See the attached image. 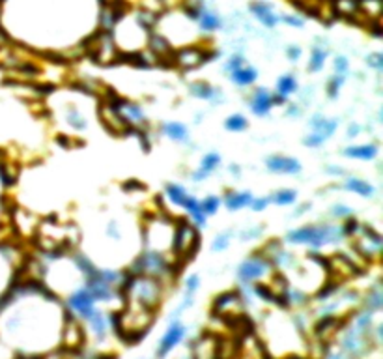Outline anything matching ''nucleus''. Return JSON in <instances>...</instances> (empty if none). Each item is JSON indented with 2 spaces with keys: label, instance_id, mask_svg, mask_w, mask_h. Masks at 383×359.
Segmentation results:
<instances>
[{
  "label": "nucleus",
  "instance_id": "obj_15",
  "mask_svg": "<svg viewBox=\"0 0 383 359\" xmlns=\"http://www.w3.org/2000/svg\"><path fill=\"white\" fill-rule=\"evenodd\" d=\"M183 209L187 211V216L193 219V225H195L197 229L206 227L208 217L204 216V211H202V208H200V200L197 198V196L195 195L187 196V200H185V204H183Z\"/></svg>",
  "mask_w": 383,
  "mask_h": 359
},
{
  "label": "nucleus",
  "instance_id": "obj_21",
  "mask_svg": "<svg viewBox=\"0 0 383 359\" xmlns=\"http://www.w3.org/2000/svg\"><path fill=\"white\" fill-rule=\"evenodd\" d=\"M269 196V200L271 204H275V206H292V204H296V200H298V191H294V189H277V191H273Z\"/></svg>",
  "mask_w": 383,
  "mask_h": 359
},
{
  "label": "nucleus",
  "instance_id": "obj_28",
  "mask_svg": "<svg viewBox=\"0 0 383 359\" xmlns=\"http://www.w3.org/2000/svg\"><path fill=\"white\" fill-rule=\"evenodd\" d=\"M346 77L348 75H333V77L327 81V96H329L331 99H335L338 98V92H340V88L344 86V83H346Z\"/></svg>",
  "mask_w": 383,
  "mask_h": 359
},
{
  "label": "nucleus",
  "instance_id": "obj_23",
  "mask_svg": "<svg viewBox=\"0 0 383 359\" xmlns=\"http://www.w3.org/2000/svg\"><path fill=\"white\" fill-rule=\"evenodd\" d=\"M239 301H241V298H239L238 292H234V290L225 292V294H221L215 298V311H219V314H225L226 309L232 307V305H236V303H239Z\"/></svg>",
  "mask_w": 383,
  "mask_h": 359
},
{
  "label": "nucleus",
  "instance_id": "obj_31",
  "mask_svg": "<svg viewBox=\"0 0 383 359\" xmlns=\"http://www.w3.org/2000/svg\"><path fill=\"white\" fill-rule=\"evenodd\" d=\"M331 216L335 217V219H348V217L353 216V209L350 206H346V204H335V206H331Z\"/></svg>",
  "mask_w": 383,
  "mask_h": 359
},
{
  "label": "nucleus",
  "instance_id": "obj_33",
  "mask_svg": "<svg viewBox=\"0 0 383 359\" xmlns=\"http://www.w3.org/2000/svg\"><path fill=\"white\" fill-rule=\"evenodd\" d=\"M271 204L269 200V196H252V200H251V206L249 208L252 209V211H264V209H267V206Z\"/></svg>",
  "mask_w": 383,
  "mask_h": 359
},
{
  "label": "nucleus",
  "instance_id": "obj_25",
  "mask_svg": "<svg viewBox=\"0 0 383 359\" xmlns=\"http://www.w3.org/2000/svg\"><path fill=\"white\" fill-rule=\"evenodd\" d=\"M247 127H249V120L243 114H230L225 120V129L230 131V133H241Z\"/></svg>",
  "mask_w": 383,
  "mask_h": 359
},
{
  "label": "nucleus",
  "instance_id": "obj_39",
  "mask_svg": "<svg viewBox=\"0 0 383 359\" xmlns=\"http://www.w3.org/2000/svg\"><path fill=\"white\" fill-rule=\"evenodd\" d=\"M286 54H288V60H290V62H298V60L301 58V49L296 45H292V47H288Z\"/></svg>",
  "mask_w": 383,
  "mask_h": 359
},
{
  "label": "nucleus",
  "instance_id": "obj_34",
  "mask_svg": "<svg viewBox=\"0 0 383 359\" xmlns=\"http://www.w3.org/2000/svg\"><path fill=\"white\" fill-rule=\"evenodd\" d=\"M366 64L372 67V69H376L377 73L383 71V54L381 52H372L366 56Z\"/></svg>",
  "mask_w": 383,
  "mask_h": 359
},
{
  "label": "nucleus",
  "instance_id": "obj_43",
  "mask_svg": "<svg viewBox=\"0 0 383 359\" xmlns=\"http://www.w3.org/2000/svg\"><path fill=\"white\" fill-rule=\"evenodd\" d=\"M325 172H329L333 176H346V170L340 169V167H333V165H327V167H325Z\"/></svg>",
  "mask_w": 383,
  "mask_h": 359
},
{
  "label": "nucleus",
  "instance_id": "obj_7",
  "mask_svg": "<svg viewBox=\"0 0 383 359\" xmlns=\"http://www.w3.org/2000/svg\"><path fill=\"white\" fill-rule=\"evenodd\" d=\"M249 107L254 116L264 118L271 112V109L275 107L273 103V92H269L267 88H256L252 92L251 99H249Z\"/></svg>",
  "mask_w": 383,
  "mask_h": 359
},
{
  "label": "nucleus",
  "instance_id": "obj_12",
  "mask_svg": "<svg viewBox=\"0 0 383 359\" xmlns=\"http://www.w3.org/2000/svg\"><path fill=\"white\" fill-rule=\"evenodd\" d=\"M252 200L251 191H226L223 204L226 206L228 211H239L243 208H249Z\"/></svg>",
  "mask_w": 383,
  "mask_h": 359
},
{
  "label": "nucleus",
  "instance_id": "obj_38",
  "mask_svg": "<svg viewBox=\"0 0 383 359\" xmlns=\"http://www.w3.org/2000/svg\"><path fill=\"white\" fill-rule=\"evenodd\" d=\"M107 236L109 238H114V240H120L122 238V232H120V229H118V225L116 223H109V227H107Z\"/></svg>",
  "mask_w": 383,
  "mask_h": 359
},
{
  "label": "nucleus",
  "instance_id": "obj_32",
  "mask_svg": "<svg viewBox=\"0 0 383 359\" xmlns=\"http://www.w3.org/2000/svg\"><path fill=\"white\" fill-rule=\"evenodd\" d=\"M200 25H202L204 30H215V28L221 26V21L213 13H200Z\"/></svg>",
  "mask_w": 383,
  "mask_h": 359
},
{
  "label": "nucleus",
  "instance_id": "obj_13",
  "mask_svg": "<svg viewBox=\"0 0 383 359\" xmlns=\"http://www.w3.org/2000/svg\"><path fill=\"white\" fill-rule=\"evenodd\" d=\"M298 90H299V83H298V79L294 77L292 73H286V75H282V77L277 79V85H275V96L282 99L284 103H286L288 98L294 96Z\"/></svg>",
  "mask_w": 383,
  "mask_h": 359
},
{
  "label": "nucleus",
  "instance_id": "obj_20",
  "mask_svg": "<svg viewBox=\"0 0 383 359\" xmlns=\"http://www.w3.org/2000/svg\"><path fill=\"white\" fill-rule=\"evenodd\" d=\"M165 195L174 206L183 208V204H185V200H187L189 193H187V189H185L183 185H179V183H168V185L165 187Z\"/></svg>",
  "mask_w": 383,
  "mask_h": 359
},
{
  "label": "nucleus",
  "instance_id": "obj_42",
  "mask_svg": "<svg viewBox=\"0 0 383 359\" xmlns=\"http://www.w3.org/2000/svg\"><path fill=\"white\" fill-rule=\"evenodd\" d=\"M363 131V127L359 124H350V127H348V133H346V137L348 138H353V137H359V133Z\"/></svg>",
  "mask_w": 383,
  "mask_h": 359
},
{
  "label": "nucleus",
  "instance_id": "obj_36",
  "mask_svg": "<svg viewBox=\"0 0 383 359\" xmlns=\"http://www.w3.org/2000/svg\"><path fill=\"white\" fill-rule=\"evenodd\" d=\"M333 65H335V73L337 75H348V71H350V62H348L346 56H337Z\"/></svg>",
  "mask_w": 383,
  "mask_h": 359
},
{
  "label": "nucleus",
  "instance_id": "obj_17",
  "mask_svg": "<svg viewBox=\"0 0 383 359\" xmlns=\"http://www.w3.org/2000/svg\"><path fill=\"white\" fill-rule=\"evenodd\" d=\"M163 135L170 138V140H176V142H187L189 140V127L181 122H166L163 124Z\"/></svg>",
  "mask_w": 383,
  "mask_h": 359
},
{
  "label": "nucleus",
  "instance_id": "obj_18",
  "mask_svg": "<svg viewBox=\"0 0 383 359\" xmlns=\"http://www.w3.org/2000/svg\"><path fill=\"white\" fill-rule=\"evenodd\" d=\"M189 92H191L195 98L204 99V101H215V99L221 96V92L217 88H213L210 83H204V81H199V83H193L189 86Z\"/></svg>",
  "mask_w": 383,
  "mask_h": 359
},
{
  "label": "nucleus",
  "instance_id": "obj_24",
  "mask_svg": "<svg viewBox=\"0 0 383 359\" xmlns=\"http://www.w3.org/2000/svg\"><path fill=\"white\" fill-rule=\"evenodd\" d=\"M325 58H327V52L324 49H320V47H314L312 49V54H311V60H309V65H307V69L311 73H318L324 69L325 65Z\"/></svg>",
  "mask_w": 383,
  "mask_h": 359
},
{
  "label": "nucleus",
  "instance_id": "obj_1",
  "mask_svg": "<svg viewBox=\"0 0 383 359\" xmlns=\"http://www.w3.org/2000/svg\"><path fill=\"white\" fill-rule=\"evenodd\" d=\"M342 225H305L286 234V242L294 245H309L312 249H322L329 243L342 242Z\"/></svg>",
  "mask_w": 383,
  "mask_h": 359
},
{
  "label": "nucleus",
  "instance_id": "obj_9",
  "mask_svg": "<svg viewBox=\"0 0 383 359\" xmlns=\"http://www.w3.org/2000/svg\"><path fill=\"white\" fill-rule=\"evenodd\" d=\"M66 329H64V342H66V346L69 350H77V348L82 346V342H84V331H82V327L77 320H75V316H66Z\"/></svg>",
  "mask_w": 383,
  "mask_h": 359
},
{
  "label": "nucleus",
  "instance_id": "obj_16",
  "mask_svg": "<svg viewBox=\"0 0 383 359\" xmlns=\"http://www.w3.org/2000/svg\"><path fill=\"white\" fill-rule=\"evenodd\" d=\"M206 60V52H202L197 47H191V49H183L179 52L174 64H179L181 67H195V65H200Z\"/></svg>",
  "mask_w": 383,
  "mask_h": 359
},
{
  "label": "nucleus",
  "instance_id": "obj_14",
  "mask_svg": "<svg viewBox=\"0 0 383 359\" xmlns=\"http://www.w3.org/2000/svg\"><path fill=\"white\" fill-rule=\"evenodd\" d=\"M256 79H258V71L252 67V65H247V64H243L241 67L230 71V81L234 83V85L241 86V88H245V86H252L254 83H256Z\"/></svg>",
  "mask_w": 383,
  "mask_h": 359
},
{
  "label": "nucleus",
  "instance_id": "obj_46",
  "mask_svg": "<svg viewBox=\"0 0 383 359\" xmlns=\"http://www.w3.org/2000/svg\"><path fill=\"white\" fill-rule=\"evenodd\" d=\"M230 172H232V174H234V172H236V174H239V167H236V165H234V167H230Z\"/></svg>",
  "mask_w": 383,
  "mask_h": 359
},
{
  "label": "nucleus",
  "instance_id": "obj_44",
  "mask_svg": "<svg viewBox=\"0 0 383 359\" xmlns=\"http://www.w3.org/2000/svg\"><path fill=\"white\" fill-rule=\"evenodd\" d=\"M284 21H286L288 25H292V26H303V21L298 19V17H284Z\"/></svg>",
  "mask_w": 383,
  "mask_h": 359
},
{
  "label": "nucleus",
  "instance_id": "obj_10",
  "mask_svg": "<svg viewBox=\"0 0 383 359\" xmlns=\"http://www.w3.org/2000/svg\"><path fill=\"white\" fill-rule=\"evenodd\" d=\"M221 167V156H219L217 152H210V154H206L202 157V161H200V167L197 172H193V182H204L206 178L213 174L215 170Z\"/></svg>",
  "mask_w": 383,
  "mask_h": 359
},
{
  "label": "nucleus",
  "instance_id": "obj_35",
  "mask_svg": "<svg viewBox=\"0 0 383 359\" xmlns=\"http://www.w3.org/2000/svg\"><path fill=\"white\" fill-rule=\"evenodd\" d=\"M265 227H254V229H245L239 238H241V242H249V240H258L260 236L264 234Z\"/></svg>",
  "mask_w": 383,
  "mask_h": 359
},
{
  "label": "nucleus",
  "instance_id": "obj_29",
  "mask_svg": "<svg viewBox=\"0 0 383 359\" xmlns=\"http://www.w3.org/2000/svg\"><path fill=\"white\" fill-rule=\"evenodd\" d=\"M230 242H232V232L230 230H226V232H221V234L215 236V240L212 243V251L213 253H223L226 249L230 247Z\"/></svg>",
  "mask_w": 383,
  "mask_h": 359
},
{
  "label": "nucleus",
  "instance_id": "obj_40",
  "mask_svg": "<svg viewBox=\"0 0 383 359\" xmlns=\"http://www.w3.org/2000/svg\"><path fill=\"white\" fill-rule=\"evenodd\" d=\"M286 116L290 118H299L301 116V107L296 103H288V109H286Z\"/></svg>",
  "mask_w": 383,
  "mask_h": 359
},
{
  "label": "nucleus",
  "instance_id": "obj_41",
  "mask_svg": "<svg viewBox=\"0 0 383 359\" xmlns=\"http://www.w3.org/2000/svg\"><path fill=\"white\" fill-rule=\"evenodd\" d=\"M309 209H311V204L305 202V204H301V206H299V208L296 209V211H292V216H290V217H292V219H298V217L305 216V213H307Z\"/></svg>",
  "mask_w": 383,
  "mask_h": 359
},
{
  "label": "nucleus",
  "instance_id": "obj_4",
  "mask_svg": "<svg viewBox=\"0 0 383 359\" xmlns=\"http://www.w3.org/2000/svg\"><path fill=\"white\" fill-rule=\"evenodd\" d=\"M265 169L275 174H286V176H296L299 174L303 167L299 163V159L290 156H282V154H275L265 159Z\"/></svg>",
  "mask_w": 383,
  "mask_h": 359
},
{
  "label": "nucleus",
  "instance_id": "obj_26",
  "mask_svg": "<svg viewBox=\"0 0 383 359\" xmlns=\"http://www.w3.org/2000/svg\"><path fill=\"white\" fill-rule=\"evenodd\" d=\"M221 204H223V200H221L217 195H208L204 200H200V208H202L206 217H212L219 211Z\"/></svg>",
  "mask_w": 383,
  "mask_h": 359
},
{
  "label": "nucleus",
  "instance_id": "obj_5",
  "mask_svg": "<svg viewBox=\"0 0 383 359\" xmlns=\"http://www.w3.org/2000/svg\"><path fill=\"white\" fill-rule=\"evenodd\" d=\"M67 305L71 307V311H75L86 320L95 313V300H93V296L90 294L88 288H79L77 292H73L67 300Z\"/></svg>",
  "mask_w": 383,
  "mask_h": 359
},
{
  "label": "nucleus",
  "instance_id": "obj_6",
  "mask_svg": "<svg viewBox=\"0 0 383 359\" xmlns=\"http://www.w3.org/2000/svg\"><path fill=\"white\" fill-rule=\"evenodd\" d=\"M185 337V327L179 324L178 320H174L168 326V329L165 331V335H163V339H161V342H159V346H157V357L159 359H165L168 353L174 350V348L178 346L179 342H181V339Z\"/></svg>",
  "mask_w": 383,
  "mask_h": 359
},
{
  "label": "nucleus",
  "instance_id": "obj_45",
  "mask_svg": "<svg viewBox=\"0 0 383 359\" xmlns=\"http://www.w3.org/2000/svg\"><path fill=\"white\" fill-rule=\"evenodd\" d=\"M95 359H116V355H114V353H101V355H98Z\"/></svg>",
  "mask_w": 383,
  "mask_h": 359
},
{
  "label": "nucleus",
  "instance_id": "obj_2",
  "mask_svg": "<svg viewBox=\"0 0 383 359\" xmlns=\"http://www.w3.org/2000/svg\"><path fill=\"white\" fill-rule=\"evenodd\" d=\"M338 118H327L324 114H314V116L309 120V125H311V135H307L303 138V144L309 146V148H320L324 142H327L335 131L338 129Z\"/></svg>",
  "mask_w": 383,
  "mask_h": 359
},
{
  "label": "nucleus",
  "instance_id": "obj_19",
  "mask_svg": "<svg viewBox=\"0 0 383 359\" xmlns=\"http://www.w3.org/2000/svg\"><path fill=\"white\" fill-rule=\"evenodd\" d=\"M200 286V277L197 273L189 275L187 279H185V290H183V303H181V307L179 311H183V309L191 307L193 303H195V292L199 290ZM178 311V313H179Z\"/></svg>",
  "mask_w": 383,
  "mask_h": 359
},
{
  "label": "nucleus",
  "instance_id": "obj_30",
  "mask_svg": "<svg viewBox=\"0 0 383 359\" xmlns=\"http://www.w3.org/2000/svg\"><path fill=\"white\" fill-rule=\"evenodd\" d=\"M88 322H90V326H92L93 333L98 335L100 339H103V337H105V333H107V320L103 318V316H101V313H98V311H95V313H93L92 316L88 318Z\"/></svg>",
  "mask_w": 383,
  "mask_h": 359
},
{
  "label": "nucleus",
  "instance_id": "obj_3",
  "mask_svg": "<svg viewBox=\"0 0 383 359\" xmlns=\"http://www.w3.org/2000/svg\"><path fill=\"white\" fill-rule=\"evenodd\" d=\"M271 266H273V264H271L269 258H265L264 255H252L239 264L238 273L236 275H238L239 282L251 284V282L262 279L271 269Z\"/></svg>",
  "mask_w": 383,
  "mask_h": 359
},
{
  "label": "nucleus",
  "instance_id": "obj_27",
  "mask_svg": "<svg viewBox=\"0 0 383 359\" xmlns=\"http://www.w3.org/2000/svg\"><path fill=\"white\" fill-rule=\"evenodd\" d=\"M67 124L71 125L75 131H84L88 127V122H86V118L80 114V111H77L75 107H71L69 111H67Z\"/></svg>",
  "mask_w": 383,
  "mask_h": 359
},
{
  "label": "nucleus",
  "instance_id": "obj_22",
  "mask_svg": "<svg viewBox=\"0 0 383 359\" xmlns=\"http://www.w3.org/2000/svg\"><path fill=\"white\" fill-rule=\"evenodd\" d=\"M251 10L254 12V15H256L258 19L262 21L265 26L273 28V26L277 25L278 17L277 15H273V12H271V8L267 6V4H252Z\"/></svg>",
  "mask_w": 383,
  "mask_h": 359
},
{
  "label": "nucleus",
  "instance_id": "obj_37",
  "mask_svg": "<svg viewBox=\"0 0 383 359\" xmlns=\"http://www.w3.org/2000/svg\"><path fill=\"white\" fill-rule=\"evenodd\" d=\"M243 64H245L243 56H239V54H236V56H230V60L226 62V71H228V73L234 71V69H238V67H241Z\"/></svg>",
  "mask_w": 383,
  "mask_h": 359
},
{
  "label": "nucleus",
  "instance_id": "obj_11",
  "mask_svg": "<svg viewBox=\"0 0 383 359\" xmlns=\"http://www.w3.org/2000/svg\"><path fill=\"white\" fill-rule=\"evenodd\" d=\"M340 187L350 191V193H355V195L363 196V198H374V195H376V187H374L372 183H368L366 180L357 178V176H348Z\"/></svg>",
  "mask_w": 383,
  "mask_h": 359
},
{
  "label": "nucleus",
  "instance_id": "obj_8",
  "mask_svg": "<svg viewBox=\"0 0 383 359\" xmlns=\"http://www.w3.org/2000/svg\"><path fill=\"white\" fill-rule=\"evenodd\" d=\"M379 154V146L374 142L366 144H353L342 150V156L348 159H357V161H374Z\"/></svg>",
  "mask_w": 383,
  "mask_h": 359
}]
</instances>
